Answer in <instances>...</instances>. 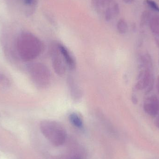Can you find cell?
Listing matches in <instances>:
<instances>
[{"mask_svg":"<svg viewBox=\"0 0 159 159\" xmlns=\"http://www.w3.org/2000/svg\"><path fill=\"white\" fill-rule=\"evenodd\" d=\"M51 55L52 65L55 72L60 76L64 75L66 72L67 65L60 52L58 44L52 48Z\"/></svg>","mask_w":159,"mask_h":159,"instance_id":"cell-4","label":"cell"},{"mask_svg":"<svg viewBox=\"0 0 159 159\" xmlns=\"http://www.w3.org/2000/svg\"><path fill=\"white\" fill-rule=\"evenodd\" d=\"M123 1L126 3L129 4L132 3L134 0H123Z\"/></svg>","mask_w":159,"mask_h":159,"instance_id":"cell-20","label":"cell"},{"mask_svg":"<svg viewBox=\"0 0 159 159\" xmlns=\"http://www.w3.org/2000/svg\"><path fill=\"white\" fill-rule=\"evenodd\" d=\"M145 112L152 117H156L159 115V100L156 95L148 97L144 103Z\"/></svg>","mask_w":159,"mask_h":159,"instance_id":"cell-5","label":"cell"},{"mask_svg":"<svg viewBox=\"0 0 159 159\" xmlns=\"http://www.w3.org/2000/svg\"><path fill=\"white\" fill-rule=\"evenodd\" d=\"M0 83L3 84L7 85L8 83V80L2 75L0 74Z\"/></svg>","mask_w":159,"mask_h":159,"instance_id":"cell-14","label":"cell"},{"mask_svg":"<svg viewBox=\"0 0 159 159\" xmlns=\"http://www.w3.org/2000/svg\"><path fill=\"white\" fill-rule=\"evenodd\" d=\"M29 72L34 82L41 88H46L49 85L51 80L50 71L47 66L40 63L31 64Z\"/></svg>","mask_w":159,"mask_h":159,"instance_id":"cell-3","label":"cell"},{"mask_svg":"<svg viewBox=\"0 0 159 159\" xmlns=\"http://www.w3.org/2000/svg\"><path fill=\"white\" fill-rule=\"evenodd\" d=\"M70 121L73 125L78 128L83 127V120L79 114L76 113H72L69 116Z\"/></svg>","mask_w":159,"mask_h":159,"instance_id":"cell-9","label":"cell"},{"mask_svg":"<svg viewBox=\"0 0 159 159\" xmlns=\"http://www.w3.org/2000/svg\"><path fill=\"white\" fill-rule=\"evenodd\" d=\"M155 124L156 127L159 129V116L157 117L155 120Z\"/></svg>","mask_w":159,"mask_h":159,"instance_id":"cell-17","label":"cell"},{"mask_svg":"<svg viewBox=\"0 0 159 159\" xmlns=\"http://www.w3.org/2000/svg\"><path fill=\"white\" fill-rule=\"evenodd\" d=\"M157 89L158 93L159 94V75L158 76L157 78Z\"/></svg>","mask_w":159,"mask_h":159,"instance_id":"cell-18","label":"cell"},{"mask_svg":"<svg viewBox=\"0 0 159 159\" xmlns=\"http://www.w3.org/2000/svg\"><path fill=\"white\" fill-rule=\"evenodd\" d=\"M131 101L134 104L136 105L137 104H138V98H137V96L135 94H133L132 95Z\"/></svg>","mask_w":159,"mask_h":159,"instance_id":"cell-15","label":"cell"},{"mask_svg":"<svg viewBox=\"0 0 159 159\" xmlns=\"http://www.w3.org/2000/svg\"><path fill=\"white\" fill-rule=\"evenodd\" d=\"M153 18L150 21V28L154 33L159 35V17Z\"/></svg>","mask_w":159,"mask_h":159,"instance_id":"cell-11","label":"cell"},{"mask_svg":"<svg viewBox=\"0 0 159 159\" xmlns=\"http://www.w3.org/2000/svg\"><path fill=\"white\" fill-rule=\"evenodd\" d=\"M152 75L149 68H146L144 70L143 77L136 83L134 86L135 90L139 91L147 89L149 85Z\"/></svg>","mask_w":159,"mask_h":159,"instance_id":"cell-8","label":"cell"},{"mask_svg":"<svg viewBox=\"0 0 159 159\" xmlns=\"http://www.w3.org/2000/svg\"><path fill=\"white\" fill-rule=\"evenodd\" d=\"M147 3L148 5L153 10L159 12V7L158 5L157 4L156 2L152 0H147Z\"/></svg>","mask_w":159,"mask_h":159,"instance_id":"cell-12","label":"cell"},{"mask_svg":"<svg viewBox=\"0 0 159 159\" xmlns=\"http://www.w3.org/2000/svg\"><path fill=\"white\" fill-rule=\"evenodd\" d=\"M43 49L41 41L30 34L22 36L18 42V52L21 59L26 61L36 58L42 53Z\"/></svg>","mask_w":159,"mask_h":159,"instance_id":"cell-1","label":"cell"},{"mask_svg":"<svg viewBox=\"0 0 159 159\" xmlns=\"http://www.w3.org/2000/svg\"><path fill=\"white\" fill-rule=\"evenodd\" d=\"M35 1H36V0H23L24 3H25L26 4L29 5L34 3L35 2Z\"/></svg>","mask_w":159,"mask_h":159,"instance_id":"cell-16","label":"cell"},{"mask_svg":"<svg viewBox=\"0 0 159 159\" xmlns=\"http://www.w3.org/2000/svg\"><path fill=\"white\" fill-rule=\"evenodd\" d=\"M155 43L158 48H159V38L157 37H155Z\"/></svg>","mask_w":159,"mask_h":159,"instance_id":"cell-19","label":"cell"},{"mask_svg":"<svg viewBox=\"0 0 159 159\" xmlns=\"http://www.w3.org/2000/svg\"><path fill=\"white\" fill-rule=\"evenodd\" d=\"M118 31L121 34H124L128 30V24L125 20L120 19L119 20L117 25Z\"/></svg>","mask_w":159,"mask_h":159,"instance_id":"cell-10","label":"cell"},{"mask_svg":"<svg viewBox=\"0 0 159 159\" xmlns=\"http://www.w3.org/2000/svg\"><path fill=\"white\" fill-rule=\"evenodd\" d=\"M154 84H155V79H154L153 76H152L149 85H148V87L147 88L146 91L145 92V94L147 95V94H148V93H150L152 91L153 88H154Z\"/></svg>","mask_w":159,"mask_h":159,"instance_id":"cell-13","label":"cell"},{"mask_svg":"<svg viewBox=\"0 0 159 159\" xmlns=\"http://www.w3.org/2000/svg\"><path fill=\"white\" fill-rule=\"evenodd\" d=\"M40 129L43 135L55 145H61L66 140V131L58 122L53 120H43L40 124Z\"/></svg>","mask_w":159,"mask_h":159,"instance_id":"cell-2","label":"cell"},{"mask_svg":"<svg viewBox=\"0 0 159 159\" xmlns=\"http://www.w3.org/2000/svg\"><path fill=\"white\" fill-rule=\"evenodd\" d=\"M67 81L72 98L76 102L79 101L82 96V91L80 87L75 79L71 76L68 77Z\"/></svg>","mask_w":159,"mask_h":159,"instance_id":"cell-7","label":"cell"},{"mask_svg":"<svg viewBox=\"0 0 159 159\" xmlns=\"http://www.w3.org/2000/svg\"></svg>","mask_w":159,"mask_h":159,"instance_id":"cell-22","label":"cell"},{"mask_svg":"<svg viewBox=\"0 0 159 159\" xmlns=\"http://www.w3.org/2000/svg\"><path fill=\"white\" fill-rule=\"evenodd\" d=\"M158 62H159V60Z\"/></svg>","mask_w":159,"mask_h":159,"instance_id":"cell-21","label":"cell"},{"mask_svg":"<svg viewBox=\"0 0 159 159\" xmlns=\"http://www.w3.org/2000/svg\"><path fill=\"white\" fill-rule=\"evenodd\" d=\"M58 46L60 52L67 66H68L70 70H74L76 66V62L71 53L69 51V49L63 45L58 44Z\"/></svg>","mask_w":159,"mask_h":159,"instance_id":"cell-6","label":"cell"}]
</instances>
